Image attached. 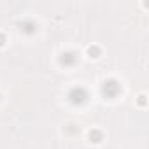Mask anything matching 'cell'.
<instances>
[{"mask_svg": "<svg viewBox=\"0 0 149 149\" xmlns=\"http://www.w3.org/2000/svg\"><path fill=\"white\" fill-rule=\"evenodd\" d=\"M68 100H70L74 105H83V104L88 100V93H86L84 88L76 86V88H72V90H70V93H68Z\"/></svg>", "mask_w": 149, "mask_h": 149, "instance_id": "1", "label": "cell"}, {"mask_svg": "<svg viewBox=\"0 0 149 149\" xmlns=\"http://www.w3.org/2000/svg\"><path fill=\"white\" fill-rule=\"evenodd\" d=\"M119 91H121V86H119L118 81H114V79L105 81V83L102 84V93H104V97H107V98H116V97L119 95Z\"/></svg>", "mask_w": 149, "mask_h": 149, "instance_id": "2", "label": "cell"}, {"mask_svg": "<svg viewBox=\"0 0 149 149\" xmlns=\"http://www.w3.org/2000/svg\"><path fill=\"white\" fill-rule=\"evenodd\" d=\"M60 61L65 67H72V65H76V61H77V54L76 53H63L61 58H60Z\"/></svg>", "mask_w": 149, "mask_h": 149, "instance_id": "3", "label": "cell"}, {"mask_svg": "<svg viewBox=\"0 0 149 149\" xmlns=\"http://www.w3.org/2000/svg\"><path fill=\"white\" fill-rule=\"evenodd\" d=\"M19 26H21V32H25V33H33V32H35V28H37V25H35L33 21H30V19L21 21V23H19Z\"/></svg>", "mask_w": 149, "mask_h": 149, "instance_id": "4", "label": "cell"}, {"mask_svg": "<svg viewBox=\"0 0 149 149\" xmlns=\"http://www.w3.org/2000/svg\"><path fill=\"white\" fill-rule=\"evenodd\" d=\"M102 139H104V133H102L100 130H91V132H90V140H91V142L98 144V142H102Z\"/></svg>", "mask_w": 149, "mask_h": 149, "instance_id": "5", "label": "cell"}, {"mask_svg": "<svg viewBox=\"0 0 149 149\" xmlns=\"http://www.w3.org/2000/svg\"><path fill=\"white\" fill-rule=\"evenodd\" d=\"M88 56L90 58H98L100 56V47L98 46H90L88 47Z\"/></svg>", "mask_w": 149, "mask_h": 149, "instance_id": "6", "label": "cell"}, {"mask_svg": "<svg viewBox=\"0 0 149 149\" xmlns=\"http://www.w3.org/2000/svg\"><path fill=\"white\" fill-rule=\"evenodd\" d=\"M6 44V35H2V33H0V47H2Z\"/></svg>", "mask_w": 149, "mask_h": 149, "instance_id": "7", "label": "cell"}]
</instances>
